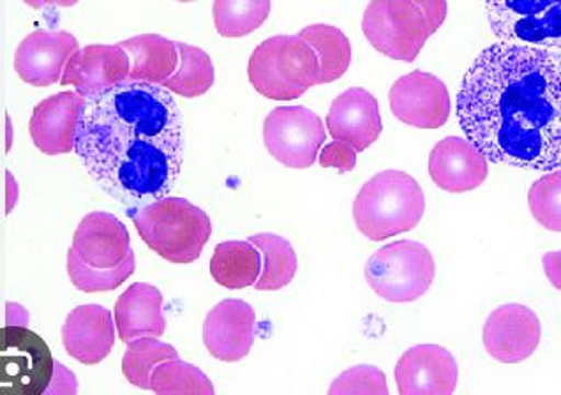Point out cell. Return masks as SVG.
Instances as JSON below:
<instances>
[{
    "mask_svg": "<svg viewBox=\"0 0 561 395\" xmlns=\"http://www.w3.org/2000/svg\"><path fill=\"white\" fill-rule=\"evenodd\" d=\"M87 100L77 91L46 97L32 112L28 132L37 150L46 155L75 152L78 124Z\"/></svg>",
    "mask_w": 561,
    "mask_h": 395,
    "instance_id": "obj_15",
    "label": "cell"
},
{
    "mask_svg": "<svg viewBox=\"0 0 561 395\" xmlns=\"http://www.w3.org/2000/svg\"><path fill=\"white\" fill-rule=\"evenodd\" d=\"M394 376L401 395H450L458 386L459 368L444 346L419 345L399 359Z\"/></svg>",
    "mask_w": 561,
    "mask_h": 395,
    "instance_id": "obj_13",
    "label": "cell"
},
{
    "mask_svg": "<svg viewBox=\"0 0 561 395\" xmlns=\"http://www.w3.org/2000/svg\"><path fill=\"white\" fill-rule=\"evenodd\" d=\"M325 138L322 118L306 106H279L263 123L268 154L288 169H311Z\"/></svg>",
    "mask_w": 561,
    "mask_h": 395,
    "instance_id": "obj_10",
    "label": "cell"
},
{
    "mask_svg": "<svg viewBox=\"0 0 561 395\" xmlns=\"http://www.w3.org/2000/svg\"><path fill=\"white\" fill-rule=\"evenodd\" d=\"M127 216L141 241L170 264H193L213 235L207 212L178 196L133 207Z\"/></svg>",
    "mask_w": 561,
    "mask_h": 395,
    "instance_id": "obj_3",
    "label": "cell"
},
{
    "mask_svg": "<svg viewBox=\"0 0 561 395\" xmlns=\"http://www.w3.org/2000/svg\"><path fill=\"white\" fill-rule=\"evenodd\" d=\"M150 391L158 395H214L216 392L204 371L181 359L159 363Z\"/></svg>",
    "mask_w": 561,
    "mask_h": 395,
    "instance_id": "obj_30",
    "label": "cell"
},
{
    "mask_svg": "<svg viewBox=\"0 0 561 395\" xmlns=\"http://www.w3.org/2000/svg\"><path fill=\"white\" fill-rule=\"evenodd\" d=\"M5 152H10L13 146V126H11L10 115H5Z\"/></svg>",
    "mask_w": 561,
    "mask_h": 395,
    "instance_id": "obj_41",
    "label": "cell"
},
{
    "mask_svg": "<svg viewBox=\"0 0 561 395\" xmlns=\"http://www.w3.org/2000/svg\"><path fill=\"white\" fill-rule=\"evenodd\" d=\"M542 337L540 320L523 304L500 305L489 316L482 332L485 350L502 363H519L530 359Z\"/></svg>",
    "mask_w": 561,
    "mask_h": 395,
    "instance_id": "obj_12",
    "label": "cell"
},
{
    "mask_svg": "<svg viewBox=\"0 0 561 395\" xmlns=\"http://www.w3.org/2000/svg\"><path fill=\"white\" fill-rule=\"evenodd\" d=\"M250 242L262 253V274L254 284L259 291H277L288 287L297 274V255L290 242L276 233H256Z\"/></svg>",
    "mask_w": 561,
    "mask_h": 395,
    "instance_id": "obj_26",
    "label": "cell"
},
{
    "mask_svg": "<svg viewBox=\"0 0 561 395\" xmlns=\"http://www.w3.org/2000/svg\"><path fill=\"white\" fill-rule=\"evenodd\" d=\"M357 150L346 141L334 140L329 146L323 147L320 154V164L323 169H335L340 172H352L357 164Z\"/></svg>",
    "mask_w": 561,
    "mask_h": 395,
    "instance_id": "obj_34",
    "label": "cell"
},
{
    "mask_svg": "<svg viewBox=\"0 0 561 395\" xmlns=\"http://www.w3.org/2000/svg\"><path fill=\"white\" fill-rule=\"evenodd\" d=\"M75 154L127 209L172 195L184 164V118L172 92L126 80L87 100Z\"/></svg>",
    "mask_w": 561,
    "mask_h": 395,
    "instance_id": "obj_2",
    "label": "cell"
},
{
    "mask_svg": "<svg viewBox=\"0 0 561 395\" xmlns=\"http://www.w3.org/2000/svg\"><path fill=\"white\" fill-rule=\"evenodd\" d=\"M78 380L73 371H69L64 363L55 360L54 376L45 395H77Z\"/></svg>",
    "mask_w": 561,
    "mask_h": 395,
    "instance_id": "obj_35",
    "label": "cell"
},
{
    "mask_svg": "<svg viewBox=\"0 0 561 395\" xmlns=\"http://www.w3.org/2000/svg\"><path fill=\"white\" fill-rule=\"evenodd\" d=\"M262 253L253 242H221L210 259V276L219 287L244 290L256 284L262 274Z\"/></svg>",
    "mask_w": 561,
    "mask_h": 395,
    "instance_id": "obj_24",
    "label": "cell"
},
{
    "mask_svg": "<svg viewBox=\"0 0 561 395\" xmlns=\"http://www.w3.org/2000/svg\"><path fill=\"white\" fill-rule=\"evenodd\" d=\"M331 395H387V377L383 371L375 365H355L335 377L331 388Z\"/></svg>",
    "mask_w": 561,
    "mask_h": 395,
    "instance_id": "obj_33",
    "label": "cell"
},
{
    "mask_svg": "<svg viewBox=\"0 0 561 395\" xmlns=\"http://www.w3.org/2000/svg\"><path fill=\"white\" fill-rule=\"evenodd\" d=\"M178 2H182V4H191V2H196V0H178Z\"/></svg>",
    "mask_w": 561,
    "mask_h": 395,
    "instance_id": "obj_42",
    "label": "cell"
},
{
    "mask_svg": "<svg viewBox=\"0 0 561 395\" xmlns=\"http://www.w3.org/2000/svg\"><path fill=\"white\" fill-rule=\"evenodd\" d=\"M543 272L552 287L561 291V251L548 253L542 258Z\"/></svg>",
    "mask_w": 561,
    "mask_h": 395,
    "instance_id": "obj_37",
    "label": "cell"
},
{
    "mask_svg": "<svg viewBox=\"0 0 561 395\" xmlns=\"http://www.w3.org/2000/svg\"><path fill=\"white\" fill-rule=\"evenodd\" d=\"M19 184H16V178L13 177V173L5 172V214H11L13 212L14 207H16V201H19Z\"/></svg>",
    "mask_w": 561,
    "mask_h": 395,
    "instance_id": "obj_39",
    "label": "cell"
},
{
    "mask_svg": "<svg viewBox=\"0 0 561 395\" xmlns=\"http://www.w3.org/2000/svg\"><path fill=\"white\" fill-rule=\"evenodd\" d=\"M78 48L73 34L36 31L28 34L14 54V71L32 86H50L62 80L64 69Z\"/></svg>",
    "mask_w": 561,
    "mask_h": 395,
    "instance_id": "obj_17",
    "label": "cell"
},
{
    "mask_svg": "<svg viewBox=\"0 0 561 395\" xmlns=\"http://www.w3.org/2000/svg\"><path fill=\"white\" fill-rule=\"evenodd\" d=\"M178 48L179 66L175 73L163 83L164 89L187 100L204 96L216 80L213 60L198 46L178 42Z\"/></svg>",
    "mask_w": 561,
    "mask_h": 395,
    "instance_id": "obj_27",
    "label": "cell"
},
{
    "mask_svg": "<svg viewBox=\"0 0 561 395\" xmlns=\"http://www.w3.org/2000/svg\"><path fill=\"white\" fill-rule=\"evenodd\" d=\"M118 337L131 342L140 337H161L167 330L163 316V295L147 282H135L118 297L114 311Z\"/></svg>",
    "mask_w": 561,
    "mask_h": 395,
    "instance_id": "obj_22",
    "label": "cell"
},
{
    "mask_svg": "<svg viewBox=\"0 0 561 395\" xmlns=\"http://www.w3.org/2000/svg\"><path fill=\"white\" fill-rule=\"evenodd\" d=\"M327 129L334 140L346 141L364 152L378 140L383 129L380 106L371 92L354 86L332 101Z\"/></svg>",
    "mask_w": 561,
    "mask_h": 395,
    "instance_id": "obj_19",
    "label": "cell"
},
{
    "mask_svg": "<svg viewBox=\"0 0 561 395\" xmlns=\"http://www.w3.org/2000/svg\"><path fill=\"white\" fill-rule=\"evenodd\" d=\"M136 258L133 253L123 265L115 268H94L87 265L77 251L71 247L68 253V274L77 290L83 293H103L117 290L135 274Z\"/></svg>",
    "mask_w": 561,
    "mask_h": 395,
    "instance_id": "obj_31",
    "label": "cell"
},
{
    "mask_svg": "<svg viewBox=\"0 0 561 395\" xmlns=\"http://www.w3.org/2000/svg\"><path fill=\"white\" fill-rule=\"evenodd\" d=\"M129 55L118 45H89L75 51L60 85H73L85 100L129 80Z\"/></svg>",
    "mask_w": 561,
    "mask_h": 395,
    "instance_id": "obj_14",
    "label": "cell"
},
{
    "mask_svg": "<svg viewBox=\"0 0 561 395\" xmlns=\"http://www.w3.org/2000/svg\"><path fill=\"white\" fill-rule=\"evenodd\" d=\"M528 205L540 226L561 233V170L534 182L528 193Z\"/></svg>",
    "mask_w": 561,
    "mask_h": 395,
    "instance_id": "obj_32",
    "label": "cell"
},
{
    "mask_svg": "<svg viewBox=\"0 0 561 395\" xmlns=\"http://www.w3.org/2000/svg\"><path fill=\"white\" fill-rule=\"evenodd\" d=\"M320 62L302 37L274 36L256 46L248 66L254 91L272 101L299 100L318 85Z\"/></svg>",
    "mask_w": 561,
    "mask_h": 395,
    "instance_id": "obj_5",
    "label": "cell"
},
{
    "mask_svg": "<svg viewBox=\"0 0 561 395\" xmlns=\"http://www.w3.org/2000/svg\"><path fill=\"white\" fill-rule=\"evenodd\" d=\"M458 123L491 163L561 169V51L488 46L462 78Z\"/></svg>",
    "mask_w": 561,
    "mask_h": 395,
    "instance_id": "obj_1",
    "label": "cell"
},
{
    "mask_svg": "<svg viewBox=\"0 0 561 395\" xmlns=\"http://www.w3.org/2000/svg\"><path fill=\"white\" fill-rule=\"evenodd\" d=\"M25 4L31 5L34 10H42L46 5H59V8H71V5L78 4L80 0H23Z\"/></svg>",
    "mask_w": 561,
    "mask_h": 395,
    "instance_id": "obj_40",
    "label": "cell"
},
{
    "mask_svg": "<svg viewBox=\"0 0 561 395\" xmlns=\"http://www.w3.org/2000/svg\"><path fill=\"white\" fill-rule=\"evenodd\" d=\"M118 45L129 55V80L163 85L178 69V42H170L159 34H140Z\"/></svg>",
    "mask_w": 561,
    "mask_h": 395,
    "instance_id": "obj_23",
    "label": "cell"
},
{
    "mask_svg": "<svg viewBox=\"0 0 561 395\" xmlns=\"http://www.w3.org/2000/svg\"><path fill=\"white\" fill-rule=\"evenodd\" d=\"M430 175L444 191H473L488 178V158L468 138L447 137L431 150Z\"/></svg>",
    "mask_w": 561,
    "mask_h": 395,
    "instance_id": "obj_18",
    "label": "cell"
},
{
    "mask_svg": "<svg viewBox=\"0 0 561 395\" xmlns=\"http://www.w3.org/2000/svg\"><path fill=\"white\" fill-rule=\"evenodd\" d=\"M389 101L396 118L419 129L442 128L453 108L445 83L424 71L399 78L390 89Z\"/></svg>",
    "mask_w": 561,
    "mask_h": 395,
    "instance_id": "obj_11",
    "label": "cell"
},
{
    "mask_svg": "<svg viewBox=\"0 0 561 395\" xmlns=\"http://www.w3.org/2000/svg\"><path fill=\"white\" fill-rule=\"evenodd\" d=\"M426 212L419 182L399 170H385L364 184L354 204L358 232L373 242L412 232Z\"/></svg>",
    "mask_w": 561,
    "mask_h": 395,
    "instance_id": "obj_4",
    "label": "cell"
},
{
    "mask_svg": "<svg viewBox=\"0 0 561 395\" xmlns=\"http://www.w3.org/2000/svg\"><path fill=\"white\" fill-rule=\"evenodd\" d=\"M172 359H179L178 350L173 346L159 341L158 337H140L127 342L123 357V374L133 386L150 391L156 368Z\"/></svg>",
    "mask_w": 561,
    "mask_h": 395,
    "instance_id": "obj_28",
    "label": "cell"
},
{
    "mask_svg": "<svg viewBox=\"0 0 561 395\" xmlns=\"http://www.w3.org/2000/svg\"><path fill=\"white\" fill-rule=\"evenodd\" d=\"M299 36L311 46L320 62L318 85L335 82L344 77L352 65V43L340 28L317 23L302 28Z\"/></svg>",
    "mask_w": 561,
    "mask_h": 395,
    "instance_id": "obj_25",
    "label": "cell"
},
{
    "mask_svg": "<svg viewBox=\"0 0 561 395\" xmlns=\"http://www.w3.org/2000/svg\"><path fill=\"white\" fill-rule=\"evenodd\" d=\"M435 274V258L416 241H396L381 247L367 259L364 270L376 295L396 304L415 302L426 295Z\"/></svg>",
    "mask_w": 561,
    "mask_h": 395,
    "instance_id": "obj_6",
    "label": "cell"
},
{
    "mask_svg": "<svg viewBox=\"0 0 561 395\" xmlns=\"http://www.w3.org/2000/svg\"><path fill=\"white\" fill-rule=\"evenodd\" d=\"M213 14L219 36H250L267 22L271 0H214Z\"/></svg>",
    "mask_w": 561,
    "mask_h": 395,
    "instance_id": "obj_29",
    "label": "cell"
},
{
    "mask_svg": "<svg viewBox=\"0 0 561 395\" xmlns=\"http://www.w3.org/2000/svg\"><path fill=\"white\" fill-rule=\"evenodd\" d=\"M485 11L503 43L561 50V0H485Z\"/></svg>",
    "mask_w": 561,
    "mask_h": 395,
    "instance_id": "obj_8",
    "label": "cell"
},
{
    "mask_svg": "<svg viewBox=\"0 0 561 395\" xmlns=\"http://www.w3.org/2000/svg\"><path fill=\"white\" fill-rule=\"evenodd\" d=\"M71 247L94 268L118 267L133 255L131 236L123 221L101 210L80 221Z\"/></svg>",
    "mask_w": 561,
    "mask_h": 395,
    "instance_id": "obj_21",
    "label": "cell"
},
{
    "mask_svg": "<svg viewBox=\"0 0 561 395\" xmlns=\"http://www.w3.org/2000/svg\"><path fill=\"white\" fill-rule=\"evenodd\" d=\"M117 323L103 305H78L62 327V345L69 357L83 365L103 362L115 345Z\"/></svg>",
    "mask_w": 561,
    "mask_h": 395,
    "instance_id": "obj_20",
    "label": "cell"
},
{
    "mask_svg": "<svg viewBox=\"0 0 561 395\" xmlns=\"http://www.w3.org/2000/svg\"><path fill=\"white\" fill-rule=\"evenodd\" d=\"M430 23L431 33L435 34L447 19V0H412Z\"/></svg>",
    "mask_w": 561,
    "mask_h": 395,
    "instance_id": "obj_36",
    "label": "cell"
},
{
    "mask_svg": "<svg viewBox=\"0 0 561 395\" xmlns=\"http://www.w3.org/2000/svg\"><path fill=\"white\" fill-rule=\"evenodd\" d=\"M363 31L375 50L401 62H413L433 36L426 16L412 0H371Z\"/></svg>",
    "mask_w": 561,
    "mask_h": 395,
    "instance_id": "obj_7",
    "label": "cell"
},
{
    "mask_svg": "<svg viewBox=\"0 0 561 395\" xmlns=\"http://www.w3.org/2000/svg\"><path fill=\"white\" fill-rule=\"evenodd\" d=\"M256 330V313L248 302L227 299L219 302L204 323V345L214 359L239 362L250 355Z\"/></svg>",
    "mask_w": 561,
    "mask_h": 395,
    "instance_id": "obj_16",
    "label": "cell"
},
{
    "mask_svg": "<svg viewBox=\"0 0 561 395\" xmlns=\"http://www.w3.org/2000/svg\"><path fill=\"white\" fill-rule=\"evenodd\" d=\"M55 360L42 336L27 327L0 330V392L2 395H45Z\"/></svg>",
    "mask_w": 561,
    "mask_h": 395,
    "instance_id": "obj_9",
    "label": "cell"
},
{
    "mask_svg": "<svg viewBox=\"0 0 561 395\" xmlns=\"http://www.w3.org/2000/svg\"><path fill=\"white\" fill-rule=\"evenodd\" d=\"M28 322H31V316L22 304H16V302L5 304V325L8 327H27Z\"/></svg>",
    "mask_w": 561,
    "mask_h": 395,
    "instance_id": "obj_38",
    "label": "cell"
}]
</instances>
